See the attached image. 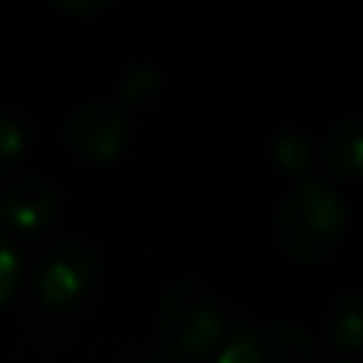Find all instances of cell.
Wrapping results in <instances>:
<instances>
[{"label": "cell", "instance_id": "obj_1", "mask_svg": "<svg viewBox=\"0 0 363 363\" xmlns=\"http://www.w3.org/2000/svg\"><path fill=\"white\" fill-rule=\"evenodd\" d=\"M157 351L176 363H201L230 335L220 296L198 277H182L163 290L157 306Z\"/></svg>", "mask_w": 363, "mask_h": 363}, {"label": "cell", "instance_id": "obj_2", "mask_svg": "<svg viewBox=\"0 0 363 363\" xmlns=\"http://www.w3.org/2000/svg\"><path fill=\"white\" fill-rule=\"evenodd\" d=\"M345 223L347 211L341 194L319 179H300L277 204V249L294 262H325L338 249Z\"/></svg>", "mask_w": 363, "mask_h": 363}, {"label": "cell", "instance_id": "obj_3", "mask_svg": "<svg viewBox=\"0 0 363 363\" xmlns=\"http://www.w3.org/2000/svg\"><path fill=\"white\" fill-rule=\"evenodd\" d=\"M102 271V258L96 245L67 239L42 255L35 268V296L38 306L51 315H64L77 309L89 294Z\"/></svg>", "mask_w": 363, "mask_h": 363}, {"label": "cell", "instance_id": "obj_4", "mask_svg": "<svg viewBox=\"0 0 363 363\" xmlns=\"http://www.w3.org/2000/svg\"><path fill=\"white\" fill-rule=\"evenodd\" d=\"M134 140V118L121 102L93 99L74 108L64 125V144L86 163H115Z\"/></svg>", "mask_w": 363, "mask_h": 363}, {"label": "cell", "instance_id": "obj_5", "mask_svg": "<svg viewBox=\"0 0 363 363\" xmlns=\"http://www.w3.org/2000/svg\"><path fill=\"white\" fill-rule=\"evenodd\" d=\"M217 363H315V345L294 322L239 325L220 345Z\"/></svg>", "mask_w": 363, "mask_h": 363}, {"label": "cell", "instance_id": "obj_6", "mask_svg": "<svg viewBox=\"0 0 363 363\" xmlns=\"http://www.w3.org/2000/svg\"><path fill=\"white\" fill-rule=\"evenodd\" d=\"M61 198L38 176H23L0 191V223L19 236L45 233L57 220Z\"/></svg>", "mask_w": 363, "mask_h": 363}, {"label": "cell", "instance_id": "obj_7", "mask_svg": "<svg viewBox=\"0 0 363 363\" xmlns=\"http://www.w3.org/2000/svg\"><path fill=\"white\" fill-rule=\"evenodd\" d=\"M322 157L328 169L341 182H357L363 172V121L357 115L335 121L332 131L322 140Z\"/></svg>", "mask_w": 363, "mask_h": 363}, {"label": "cell", "instance_id": "obj_8", "mask_svg": "<svg viewBox=\"0 0 363 363\" xmlns=\"http://www.w3.org/2000/svg\"><path fill=\"white\" fill-rule=\"evenodd\" d=\"M328 338L341 354L354 357L363 345V300L357 290H345L332 300L328 313Z\"/></svg>", "mask_w": 363, "mask_h": 363}, {"label": "cell", "instance_id": "obj_9", "mask_svg": "<svg viewBox=\"0 0 363 363\" xmlns=\"http://www.w3.org/2000/svg\"><path fill=\"white\" fill-rule=\"evenodd\" d=\"M271 153H274L277 169L290 172V176H303L306 179V169L313 166V144L309 138L300 131V128L287 125L274 134V144H271Z\"/></svg>", "mask_w": 363, "mask_h": 363}, {"label": "cell", "instance_id": "obj_10", "mask_svg": "<svg viewBox=\"0 0 363 363\" xmlns=\"http://www.w3.org/2000/svg\"><path fill=\"white\" fill-rule=\"evenodd\" d=\"M160 89H163V74L157 67H150V64H134L121 77V106L128 112L147 108L157 102Z\"/></svg>", "mask_w": 363, "mask_h": 363}, {"label": "cell", "instance_id": "obj_11", "mask_svg": "<svg viewBox=\"0 0 363 363\" xmlns=\"http://www.w3.org/2000/svg\"><path fill=\"white\" fill-rule=\"evenodd\" d=\"M29 150V128L10 112H0V176L16 169Z\"/></svg>", "mask_w": 363, "mask_h": 363}, {"label": "cell", "instance_id": "obj_12", "mask_svg": "<svg viewBox=\"0 0 363 363\" xmlns=\"http://www.w3.org/2000/svg\"><path fill=\"white\" fill-rule=\"evenodd\" d=\"M19 281H23V255H19L16 242L0 230V309L16 294Z\"/></svg>", "mask_w": 363, "mask_h": 363}, {"label": "cell", "instance_id": "obj_13", "mask_svg": "<svg viewBox=\"0 0 363 363\" xmlns=\"http://www.w3.org/2000/svg\"><path fill=\"white\" fill-rule=\"evenodd\" d=\"M115 363H166V357L150 347H134V351H121Z\"/></svg>", "mask_w": 363, "mask_h": 363}, {"label": "cell", "instance_id": "obj_14", "mask_svg": "<svg viewBox=\"0 0 363 363\" xmlns=\"http://www.w3.org/2000/svg\"><path fill=\"white\" fill-rule=\"evenodd\" d=\"M55 6L57 10H67V13H99V10H106V6H112L108 0H96V4H64V0H55Z\"/></svg>", "mask_w": 363, "mask_h": 363}, {"label": "cell", "instance_id": "obj_15", "mask_svg": "<svg viewBox=\"0 0 363 363\" xmlns=\"http://www.w3.org/2000/svg\"><path fill=\"white\" fill-rule=\"evenodd\" d=\"M341 363H357V360H341Z\"/></svg>", "mask_w": 363, "mask_h": 363}]
</instances>
